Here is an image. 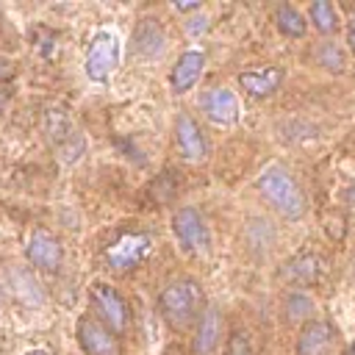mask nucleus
Masks as SVG:
<instances>
[{"mask_svg":"<svg viewBox=\"0 0 355 355\" xmlns=\"http://www.w3.org/2000/svg\"><path fill=\"white\" fill-rule=\"evenodd\" d=\"M258 189L263 191V197L272 202V208H277L286 219H300L305 211V200L300 186L294 183V178L280 169V166H269L261 172L258 178Z\"/></svg>","mask_w":355,"mask_h":355,"instance_id":"f257e3e1","label":"nucleus"},{"mask_svg":"<svg viewBox=\"0 0 355 355\" xmlns=\"http://www.w3.org/2000/svg\"><path fill=\"white\" fill-rule=\"evenodd\" d=\"M161 313L164 319L172 324V327H186L197 313H200V305H202V291L194 280H175L169 283L161 297Z\"/></svg>","mask_w":355,"mask_h":355,"instance_id":"f03ea898","label":"nucleus"},{"mask_svg":"<svg viewBox=\"0 0 355 355\" xmlns=\"http://www.w3.org/2000/svg\"><path fill=\"white\" fill-rule=\"evenodd\" d=\"M147 250H150V236H144V233H125V236H119L105 250V258H108V263L116 272H125L133 263H139L147 255Z\"/></svg>","mask_w":355,"mask_h":355,"instance_id":"7ed1b4c3","label":"nucleus"},{"mask_svg":"<svg viewBox=\"0 0 355 355\" xmlns=\"http://www.w3.org/2000/svg\"><path fill=\"white\" fill-rule=\"evenodd\" d=\"M47 133H50V141L55 144L61 161H75L83 153V139L75 133V128L69 125V119L61 111L47 114Z\"/></svg>","mask_w":355,"mask_h":355,"instance_id":"20e7f679","label":"nucleus"},{"mask_svg":"<svg viewBox=\"0 0 355 355\" xmlns=\"http://www.w3.org/2000/svg\"><path fill=\"white\" fill-rule=\"evenodd\" d=\"M114 67H116V39L111 33H97L89 44L86 75L92 80H105Z\"/></svg>","mask_w":355,"mask_h":355,"instance_id":"39448f33","label":"nucleus"},{"mask_svg":"<svg viewBox=\"0 0 355 355\" xmlns=\"http://www.w3.org/2000/svg\"><path fill=\"white\" fill-rule=\"evenodd\" d=\"M78 338H80V347L89 355H119L116 336L92 316H83L78 322Z\"/></svg>","mask_w":355,"mask_h":355,"instance_id":"423d86ee","label":"nucleus"},{"mask_svg":"<svg viewBox=\"0 0 355 355\" xmlns=\"http://www.w3.org/2000/svg\"><path fill=\"white\" fill-rule=\"evenodd\" d=\"M172 227H175V236L180 239V244L186 250H205L208 247V227L194 208H180L172 219Z\"/></svg>","mask_w":355,"mask_h":355,"instance_id":"0eeeda50","label":"nucleus"},{"mask_svg":"<svg viewBox=\"0 0 355 355\" xmlns=\"http://www.w3.org/2000/svg\"><path fill=\"white\" fill-rule=\"evenodd\" d=\"M200 105L205 111V116L216 125H230L236 122L239 116V103H236V94L230 89H222V86H214L208 89L202 97H200Z\"/></svg>","mask_w":355,"mask_h":355,"instance_id":"6e6552de","label":"nucleus"},{"mask_svg":"<svg viewBox=\"0 0 355 355\" xmlns=\"http://www.w3.org/2000/svg\"><path fill=\"white\" fill-rule=\"evenodd\" d=\"M28 258L33 266L44 272H55L61 266V244L47 233V230H33L28 241Z\"/></svg>","mask_w":355,"mask_h":355,"instance_id":"1a4fd4ad","label":"nucleus"},{"mask_svg":"<svg viewBox=\"0 0 355 355\" xmlns=\"http://www.w3.org/2000/svg\"><path fill=\"white\" fill-rule=\"evenodd\" d=\"M92 300H94L97 311L103 313V319L111 324V330L119 333V330L125 327V322H128L125 302L119 300V294H116L114 288H108V286H94V288H92Z\"/></svg>","mask_w":355,"mask_h":355,"instance_id":"9d476101","label":"nucleus"},{"mask_svg":"<svg viewBox=\"0 0 355 355\" xmlns=\"http://www.w3.org/2000/svg\"><path fill=\"white\" fill-rule=\"evenodd\" d=\"M175 136H178V147L189 161H200L205 155V139L197 128V122L189 114H180L175 122Z\"/></svg>","mask_w":355,"mask_h":355,"instance_id":"9b49d317","label":"nucleus"},{"mask_svg":"<svg viewBox=\"0 0 355 355\" xmlns=\"http://www.w3.org/2000/svg\"><path fill=\"white\" fill-rule=\"evenodd\" d=\"M202 67H205L202 53H197V50H186V53L178 58L175 69H172V86H175V92H178V94L189 92V89L200 80Z\"/></svg>","mask_w":355,"mask_h":355,"instance_id":"f8f14e48","label":"nucleus"},{"mask_svg":"<svg viewBox=\"0 0 355 355\" xmlns=\"http://www.w3.org/2000/svg\"><path fill=\"white\" fill-rule=\"evenodd\" d=\"M283 80V69L280 67H269V69H255V72H241L239 83L247 89V94L252 97H266L272 94Z\"/></svg>","mask_w":355,"mask_h":355,"instance_id":"ddd939ff","label":"nucleus"},{"mask_svg":"<svg viewBox=\"0 0 355 355\" xmlns=\"http://www.w3.org/2000/svg\"><path fill=\"white\" fill-rule=\"evenodd\" d=\"M133 50L147 55V58L161 55L164 53V31L153 19H141L133 31Z\"/></svg>","mask_w":355,"mask_h":355,"instance_id":"4468645a","label":"nucleus"},{"mask_svg":"<svg viewBox=\"0 0 355 355\" xmlns=\"http://www.w3.org/2000/svg\"><path fill=\"white\" fill-rule=\"evenodd\" d=\"M219 330H222L219 311H216V308H205V311H202V319H200L197 338H194V352H197V355H211V349H214L216 341H219Z\"/></svg>","mask_w":355,"mask_h":355,"instance_id":"2eb2a0df","label":"nucleus"},{"mask_svg":"<svg viewBox=\"0 0 355 355\" xmlns=\"http://www.w3.org/2000/svg\"><path fill=\"white\" fill-rule=\"evenodd\" d=\"M333 341V330L327 322H311L300 336V355H322Z\"/></svg>","mask_w":355,"mask_h":355,"instance_id":"dca6fc26","label":"nucleus"},{"mask_svg":"<svg viewBox=\"0 0 355 355\" xmlns=\"http://www.w3.org/2000/svg\"><path fill=\"white\" fill-rule=\"evenodd\" d=\"M316 275H319V258L311 252L297 255L291 263H286V277H291L297 283H311V280H316Z\"/></svg>","mask_w":355,"mask_h":355,"instance_id":"f3484780","label":"nucleus"},{"mask_svg":"<svg viewBox=\"0 0 355 355\" xmlns=\"http://www.w3.org/2000/svg\"><path fill=\"white\" fill-rule=\"evenodd\" d=\"M275 19H277V25H280V31L286 36H302L305 33V22L297 14V8H291V6H280L275 11Z\"/></svg>","mask_w":355,"mask_h":355,"instance_id":"a211bd4d","label":"nucleus"},{"mask_svg":"<svg viewBox=\"0 0 355 355\" xmlns=\"http://www.w3.org/2000/svg\"><path fill=\"white\" fill-rule=\"evenodd\" d=\"M311 22H313L316 31H322V33L336 31V11H333V6H330L327 0H316V3L311 6Z\"/></svg>","mask_w":355,"mask_h":355,"instance_id":"6ab92c4d","label":"nucleus"},{"mask_svg":"<svg viewBox=\"0 0 355 355\" xmlns=\"http://www.w3.org/2000/svg\"><path fill=\"white\" fill-rule=\"evenodd\" d=\"M316 58H319V64H322L324 69H333V72H341V69H344V55H341V50L336 47V42H322Z\"/></svg>","mask_w":355,"mask_h":355,"instance_id":"aec40b11","label":"nucleus"},{"mask_svg":"<svg viewBox=\"0 0 355 355\" xmlns=\"http://www.w3.org/2000/svg\"><path fill=\"white\" fill-rule=\"evenodd\" d=\"M311 311H313V302L305 294H291L288 302H286V313H288L291 322H300V319L311 316Z\"/></svg>","mask_w":355,"mask_h":355,"instance_id":"412c9836","label":"nucleus"},{"mask_svg":"<svg viewBox=\"0 0 355 355\" xmlns=\"http://www.w3.org/2000/svg\"><path fill=\"white\" fill-rule=\"evenodd\" d=\"M227 355H252L250 341H247V336H244L241 330L230 333V341H227Z\"/></svg>","mask_w":355,"mask_h":355,"instance_id":"4be33fe9","label":"nucleus"},{"mask_svg":"<svg viewBox=\"0 0 355 355\" xmlns=\"http://www.w3.org/2000/svg\"><path fill=\"white\" fill-rule=\"evenodd\" d=\"M205 22H208L205 17H200V19H189L186 28H189V33H202V31H205Z\"/></svg>","mask_w":355,"mask_h":355,"instance_id":"5701e85b","label":"nucleus"},{"mask_svg":"<svg viewBox=\"0 0 355 355\" xmlns=\"http://www.w3.org/2000/svg\"><path fill=\"white\" fill-rule=\"evenodd\" d=\"M11 75H14V67L0 58V80H6V78H11Z\"/></svg>","mask_w":355,"mask_h":355,"instance_id":"b1692460","label":"nucleus"},{"mask_svg":"<svg viewBox=\"0 0 355 355\" xmlns=\"http://www.w3.org/2000/svg\"><path fill=\"white\" fill-rule=\"evenodd\" d=\"M178 11H200V3H175Z\"/></svg>","mask_w":355,"mask_h":355,"instance_id":"393cba45","label":"nucleus"},{"mask_svg":"<svg viewBox=\"0 0 355 355\" xmlns=\"http://www.w3.org/2000/svg\"><path fill=\"white\" fill-rule=\"evenodd\" d=\"M347 36H349V47L355 50V14H352V19H349V31H347Z\"/></svg>","mask_w":355,"mask_h":355,"instance_id":"a878e982","label":"nucleus"},{"mask_svg":"<svg viewBox=\"0 0 355 355\" xmlns=\"http://www.w3.org/2000/svg\"><path fill=\"white\" fill-rule=\"evenodd\" d=\"M28 355H50V352H44V349H33V352H28Z\"/></svg>","mask_w":355,"mask_h":355,"instance_id":"bb28decb","label":"nucleus"},{"mask_svg":"<svg viewBox=\"0 0 355 355\" xmlns=\"http://www.w3.org/2000/svg\"><path fill=\"white\" fill-rule=\"evenodd\" d=\"M349 202H355V186L349 189Z\"/></svg>","mask_w":355,"mask_h":355,"instance_id":"cd10ccee","label":"nucleus"},{"mask_svg":"<svg viewBox=\"0 0 355 355\" xmlns=\"http://www.w3.org/2000/svg\"><path fill=\"white\" fill-rule=\"evenodd\" d=\"M349 355H355V344H352V347H349Z\"/></svg>","mask_w":355,"mask_h":355,"instance_id":"c85d7f7f","label":"nucleus"},{"mask_svg":"<svg viewBox=\"0 0 355 355\" xmlns=\"http://www.w3.org/2000/svg\"><path fill=\"white\" fill-rule=\"evenodd\" d=\"M3 97H6V94H0V105H3Z\"/></svg>","mask_w":355,"mask_h":355,"instance_id":"c756f323","label":"nucleus"}]
</instances>
